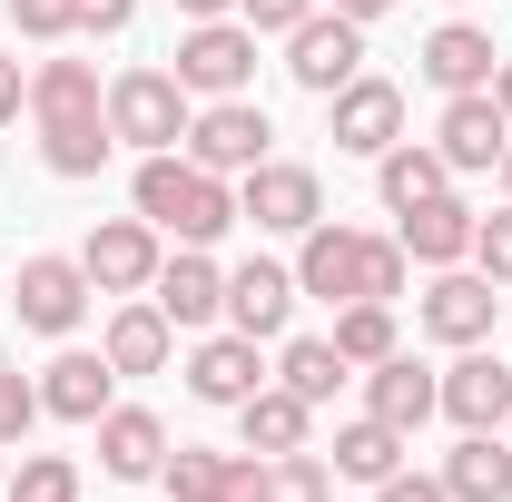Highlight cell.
Masks as SVG:
<instances>
[{
  "mask_svg": "<svg viewBox=\"0 0 512 502\" xmlns=\"http://www.w3.org/2000/svg\"><path fill=\"white\" fill-rule=\"evenodd\" d=\"M30 119H40L50 178H99V158H109V89H99L89 60H40L30 69Z\"/></svg>",
  "mask_w": 512,
  "mask_h": 502,
  "instance_id": "cell-1",
  "label": "cell"
},
{
  "mask_svg": "<svg viewBox=\"0 0 512 502\" xmlns=\"http://www.w3.org/2000/svg\"><path fill=\"white\" fill-rule=\"evenodd\" d=\"M138 217L178 247H217L237 227V188L217 168H197L188 148H158V158H138Z\"/></svg>",
  "mask_w": 512,
  "mask_h": 502,
  "instance_id": "cell-2",
  "label": "cell"
},
{
  "mask_svg": "<svg viewBox=\"0 0 512 502\" xmlns=\"http://www.w3.org/2000/svg\"><path fill=\"white\" fill-rule=\"evenodd\" d=\"M188 89H178V69H119L109 79V138H128V148H178L188 138Z\"/></svg>",
  "mask_w": 512,
  "mask_h": 502,
  "instance_id": "cell-3",
  "label": "cell"
},
{
  "mask_svg": "<svg viewBox=\"0 0 512 502\" xmlns=\"http://www.w3.org/2000/svg\"><path fill=\"white\" fill-rule=\"evenodd\" d=\"M256 79V30L247 20H188L178 40V89L188 99H247Z\"/></svg>",
  "mask_w": 512,
  "mask_h": 502,
  "instance_id": "cell-4",
  "label": "cell"
},
{
  "mask_svg": "<svg viewBox=\"0 0 512 502\" xmlns=\"http://www.w3.org/2000/svg\"><path fill=\"white\" fill-rule=\"evenodd\" d=\"M286 69H296V89L335 99L345 79H365V20H345V10H306V20L286 30Z\"/></svg>",
  "mask_w": 512,
  "mask_h": 502,
  "instance_id": "cell-5",
  "label": "cell"
},
{
  "mask_svg": "<svg viewBox=\"0 0 512 502\" xmlns=\"http://www.w3.org/2000/svg\"><path fill=\"white\" fill-rule=\"evenodd\" d=\"M237 217H247V227H266V237H306V227L325 217L316 168H296V158H256L247 178H237Z\"/></svg>",
  "mask_w": 512,
  "mask_h": 502,
  "instance_id": "cell-6",
  "label": "cell"
},
{
  "mask_svg": "<svg viewBox=\"0 0 512 502\" xmlns=\"http://www.w3.org/2000/svg\"><path fill=\"white\" fill-rule=\"evenodd\" d=\"M266 138H276V128H266V109H256V99H207V109L188 119V138H178V148H188L197 168H217V178H247L256 158H266Z\"/></svg>",
  "mask_w": 512,
  "mask_h": 502,
  "instance_id": "cell-7",
  "label": "cell"
},
{
  "mask_svg": "<svg viewBox=\"0 0 512 502\" xmlns=\"http://www.w3.org/2000/svg\"><path fill=\"white\" fill-rule=\"evenodd\" d=\"M79 266H89L99 296H138V286H158L168 256H158V227H148V217H109V227H89Z\"/></svg>",
  "mask_w": 512,
  "mask_h": 502,
  "instance_id": "cell-8",
  "label": "cell"
},
{
  "mask_svg": "<svg viewBox=\"0 0 512 502\" xmlns=\"http://www.w3.org/2000/svg\"><path fill=\"white\" fill-rule=\"evenodd\" d=\"M493 306H503V286H493L483 266H473V276H463V266H434V286H424V335H434V345H483V335H493Z\"/></svg>",
  "mask_w": 512,
  "mask_h": 502,
  "instance_id": "cell-9",
  "label": "cell"
},
{
  "mask_svg": "<svg viewBox=\"0 0 512 502\" xmlns=\"http://www.w3.org/2000/svg\"><path fill=\"white\" fill-rule=\"evenodd\" d=\"M89 315V266L79 256H30L20 266V325L30 335H69Z\"/></svg>",
  "mask_w": 512,
  "mask_h": 502,
  "instance_id": "cell-10",
  "label": "cell"
},
{
  "mask_svg": "<svg viewBox=\"0 0 512 502\" xmlns=\"http://www.w3.org/2000/svg\"><path fill=\"white\" fill-rule=\"evenodd\" d=\"M296 296H325V306H355L365 296V237L355 227H306V256H296Z\"/></svg>",
  "mask_w": 512,
  "mask_h": 502,
  "instance_id": "cell-11",
  "label": "cell"
},
{
  "mask_svg": "<svg viewBox=\"0 0 512 502\" xmlns=\"http://www.w3.org/2000/svg\"><path fill=\"white\" fill-rule=\"evenodd\" d=\"M365 414H375V424H394V434H414L424 414H444V375H424V365L394 345L384 365H365Z\"/></svg>",
  "mask_w": 512,
  "mask_h": 502,
  "instance_id": "cell-12",
  "label": "cell"
},
{
  "mask_svg": "<svg viewBox=\"0 0 512 502\" xmlns=\"http://www.w3.org/2000/svg\"><path fill=\"white\" fill-rule=\"evenodd\" d=\"M394 138H404V89H394V79H345V89H335V148L384 158Z\"/></svg>",
  "mask_w": 512,
  "mask_h": 502,
  "instance_id": "cell-13",
  "label": "cell"
},
{
  "mask_svg": "<svg viewBox=\"0 0 512 502\" xmlns=\"http://www.w3.org/2000/svg\"><path fill=\"white\" fill-rule=\"evenodd\" d=\"M444 414L463 424V434H503V424H512V365L463 345V365L444 375Z\"/></svg>",
  "mask_w": 512,
  "mask_h": 502,
  "instance_id": "cell-14",
  "label": "cell"
},
{
  "mask_svg": "<svg viewBox=\"0 0 512 502\" xmlns=\"http://www.w3.org/2000/svg\"><path fill=\"white\" fill-rule=\"evenodd\" d=\"M148 306L168 315V325H217V315H227V266L207 247H178L158 266V296H148Z\"/></svg>",
  "mask_w": 512,
  "mask_h": 502,
  "instance_id": "cell-15",
  "label": "cell"
},
{
  "mask_svg": "<svg viewBox=\"0 0 512 502\" xmlns=\"http://www.w3.org/2000/svg\"><path fill=\"white\" fill-rule=\"evenodd\" d=\"M286 315H296V266H266V256H247L237 276H227V325L237 335H286Z\"/></svg>",
  "mask_w": 512,
  "mask_h": 502,
  "instance_id": "cell-16",
  "label": "cell"
},
{
  "mask_svg": "<svg viewBox=\"0 0 512 502\" xmlns=\"http://www.w3.org/2000/svg\"><path fill=\"white\" fill-rule=\"evenodd\" d=\"M503 138H512V119H503V99H493V89L444 99V128H434L444 168H493V158H503Z\"/></svg>",
  "mask_w": 512,
  "mask_h": 502,
  "instance_id": "cell-17",
  "label": "cell"
},
{
  "mask_svg": "<svg viewBox=\"0 0 512 502\" xmlns=\"http://www.w3.org/2000/svg\"><path fill=\"white\" fill-rule=\"evenodd\" d=\"M256 384H266V365H256V335H237V325L207 335V345L188 355V394L197 404H247Z\"/></svg>",
  "mask_w": 512,
  "mask_h": 502,
  "instance_id": "cell-18",
  "label": "cell"
},
{
  "mask_svg": "<svg viewBox=\"0 0 512 502\" xmlns=\"http://www.w3.org/2000/svg\"><path fill=\"white\" fill-rule=\"evenodd\" d=\"M99 463H109L119 483H158V463H168V424L138 414V404H109V414H99Z\"/></svg>",
  "mask_w": 512,
  "mask_h": 502,
  "instance_id": "cell-19",
  "label": "cell"
},
{
  "mask_svg": "<svg viewBox=\"0 0 512 502\" xmlns=\"http://www.w3.org/2000/svg\"><path fill=\"white\" fill-rule=\"evenodd\" d=\"M237 424H247V453H306V424H316V404L296 394V384H256L247 404H237Z\"/></svg>",
  "mask_w": 512,
  "mask_h": 502,
  "instance_id": "cell-20",
  "label": "cell"
},
{
  "mask_svg": "<svg viewBox=\"0 0 512 502\" xmlns=\"http://www.w3.org/2000/svg\"><path fill=\"white\" fill-rule=\"evenodd\" d=\"M109 384H119L109 355H60V365L40 375V414H60V424H99V414H109Z\"/></svg>",
  "mask_w": 512,
  "mask_h": 502,
  "instance_id": "cell-21",
  "label": "cell"
},
{
  "mask_svg": "<svg viewBox=\"0 0 512 502\" xmlns=\"http://www.w3.org/2000/svg\"><path fill=\"white\" fill-rule=\"evenodd\" d=\"M404 256H424V266H463L473 256V207L463 197H424V207H404V237H394Z\"/></svg>",
  "mask_w": 512,
  "mask_h": 502,
  "instance_id": "cell-22",
  "label": "cell"
},
{
  "mask_svg": "<svg viewBox=\"0 0 512 502\" xmlns=\"http://www.w3.org/2000/svg\"><path fill=\"white\" fill-rule=\"evenodd\" d=\"M493 69H503V50H493L483 30H463V20H444V30L424 40V79H434L444 99H463V89H493Z\"/></svg>",
  "mask_w": 512,
  "mask_h": 502,
  "instance_id": "cell-23",
  "label": "cell"
},
{
  "mask_svg": "<svg viewBox=\"0 0 512 502\" xmlns=\"http://www.w3.org/2000/svg\"><path fill=\"white\" fill-rule=\"evenodd\" d=\"M444 493L453 502H512V443L503 434H463L444 463Z\"/></svg>",
  "mask_w": 512,
  "mask_h": 502,
  "instance_id": "cell-24",
  "label": "cell"
},
{
  "mask_svg": "<svg viewBox=\"0 0 512 502\" xmlns=\"http://www.w3.org/2000/svg\"><path fill=\"white\" fill-rule=\"evenodd\" d=\"M168 345H178V325H168L158 306H119V315H109V335H99V355H109L119 375H158Z\"/></svg>",
  "mask_w": 512,
  "mask_h": 502,
  "instance_id": "cell-25",
  "label": "cell"
},
{
  "mask_svg": "<svg viewBox=\"0 0 512 502\" xmlns=\"http://www.w3.org/2000/svg\"><path fill=\"white\" fill-rule=\"evenodd\" d=\"M375 188H384V207L404 217V207L444 197V188H453V168H444V148H414V138H394V148L375 158Z\"/></svg>",
  "mask_w": 512,
  "mask_h": 502,
  "instance_id": "cell-26",
  "label": "cell"
},
{
  "mask_svg": "<svg viewBox=\"0 0 512 502\" xmlns=\"http://www.w3.org/2000/svg\"><path fill=\"white\" fill-rule=\"evenodd\" d=\"M404 443H414V434H394V424L365 414V424L335 434V473H345V483H394V473H404Z\"/></svg>",
  "mask_w": 512,
  "mask_h": 502,
  "instance_id": "cell-27",
  "label": "cell"
},
{
  "mask_svg": "<svg viewBox=\"0 0 512 502\" xmlns=\"http://www.w3.org/2000/svg\"><path fill=\"white\" fill-rule=\"evenodd\" d=\"M276 375L296 384V394H306V404H335V384H345V355H335V335H296V345H286V365H276Z\"/></svg>",
  "mask_w": 512,
  "mask_h": 502,
  "instance_id": "cell-28",
  "label": "cell"
},
{
  "mask_svg": "<svg viewBox=\"0 0 512 502\" xmlns=\"http://www.w3.org/2000/svg\"><path fill=\"white\" fill-rule=\"evenodd\" d=\"M335 355H345V365H384V355H394V306H365V296H355V306L335 315Z\"/></svg>",
  "mask_w": 512,
  "mask_h": 502,
  "instance_id": "cell-29",
  "label": "cell"
},
{
  "mask_svg": "<svg viewBox=\"0 0 512 502\" xmlns=\"http://www.w3.org/2000/svg\"><path fill=\"white\" fill-rule=\"evenodd\" d=\"M227 463H237V453H197V443H178V453L158 463V483H168V502H217V493H227Z\"/></svg>",
  "mask_w": 512,
  "mask_h": 502,
  "instance_id": "cell-30",
  "label": "cell"
},
{
  "mask_svg": "<svg viewBox=\"0 0 512 502\" xmlns=\"http://www.w3.org/2000/svg\"><path fill=\"white\" fill-rule=\"evenodd\" d=\"M266 502H335V473L316 453H276L266 463Z\"/></svg>",
  "mask_w": 512,
  "mask_h": 502,
  "instance_id": "cell-31",
  "label": "cell"
},
{
  "mask_svg": "<svg viewBox=\"0 0 512 502\" xmlns=\"http://www.w3.org/2000/svg\"><path fill=\"white\" fill-rule=\"evenodd\" d=\"M10 502H79V473H69V453H30V463L10 473Z\"/></svg>",
  "mask_w": 512,
  "mask_h": 502,
  "instance_id": "cell-32",
  "label": "cell"
},
{
  "mask_svg": "<svg viewBox=\"0 0 512 502\" xmlns=\"http://www.w3.org/2000/svg\"><path fill=\"white\" fill-rule=\"evenodd\" d=\"M473 266H483L493 286H512V207H493V217H473Z\"/></svg>",
  "mask_w": 512,
  "mask_h": 502,
  "instance_id": "cell-33",
  "label": "cell"
},
{
  "mask_svg": "<svg viewBox=\"0 0 512 502\" xmlns=\"http://www.w3.org/2000/svg\"><path fill=\"white\" fill-rule=\"evenodd\" d=\"M10 30L20 40H69L79 30V0H10Z\"/></svg>",
  "mask_w": 512,
  "mask_h": 502,
  "instance_id": "cell-34",
  "label": "cell"
},
{
  "mask_svg": "<svg viewBox=\"0 0 512 502\" xmlns=\"http://www.w3.org/2000/svg\"><path fill=\"white\" fill-rule=\"evenodd\" d=\"M394 296H404V247L365 237V306H394Z\"/></svg>",
  "mask_w": 512,
  "mask_h": 502,
  "instance_id": "cell-35",
  "label": "cell"
},
{
  "mask_svg": "<svg viewBox=\"0 0 512 502\" xmlns=\"http://www.w3.org/2000/svg\"><path fill=\"white\" fill-rule=\"evenodd\" d=\"M30 424H40V384H20L10 365H0V453L30 434Z\"/></svg>",
  "mask_w": 512,
  "mask_h": 502,
  "instance_id": "cell-36",
  "label": "cell"
},
{
  "mask_svg": "<svg viewBox=\"0 0 512 502\" xmlns=\"http://www.w3.org/2000/svg\"><path fill=\"white\" fill-rule=\"evenodd\" d=\"M217 502H266V453H237V463H227V493Z\"/></svg>",
  "mask_w": 512,
  "mask_h": 502,
  "instance_id": "cell-37",
  "label": "cell"
},
{
  "mask_svg": "<svg viewBox=\"0 0 512 502\" xmlns=\"http://www.w3.org/2000/svg\"><path fill=\"white\" fill-rule=\"evenodd\" d=\"M375 502H453L444 473H394V483H375Z\"/></svg>",
  "mask_w": 512,
  "mask_h": 502,
  "instance_id": "cell-38",
  "label": "cell"
},
{
  "mask_svg": "<svg viewBox=\"0 0 512 502\" xmlns=\"http://www.w3.org/2000/svg\"><path fill=\"white\" fill-rule=\"evenodd\" d=\"M237 10H247V30H296L316 0H237Z\"/></svg>",
  "mask_w": 512,
  "mask_h": 502,
  "instance_id": "cell-39",
  "label": "cell"
},
{
  "mask_svg": "<svg viewBox=\"0 0 512 502\" xmlns=\"http://www.w3.org/2000/svg\"><path fill=\"white\" fill-rule=\"evenodd\" d=\"M138 20V0H79V30H128Z\"/></svg>",
  "mask_w": 512,
  "mask_h": 502,
  "instance_id": "cell-40",
  "label": "cell"
},
{
  "mask_svg": "<svg viewBox=\"0 0 512 502\" xmlns=\"http://www.w3.org/2000/svg\"><path fill=\"white\" fill-rule=\"evenodd\" d=\"M20 99H30V79H20V60L0 50V119H20Z\"/></svg>",
  "mask_w": 512,
  "mask_h": 502,
  "instance_id": "cell-41",
  "label": "cell"
},
{
  "mask_svg": "<svg viewBox=\"0 0 512 502\" xmlns=\"http://www.w3.org/2000/svg\"><path fill=\"white\" fill-rule=\"evenodd\" d=\"M178 10H188V20H227L237 0H178Z\"/></svg>",
  "mask_w": 512,
  "mask_h": 502,
  "instance_id": "cell-42",
  "label": "cell"
},
{
  "mask_svg": "<svg viewBox=\"0 0 512 502\" xmlns=\"http://www.w3.org/2000/svg\"><path fill=\"white\" fill-rule=\"evenodd\" d=\"M335 10H345V20H384L394 0H335Z\"/></svg>",
  "mask_w": 512,
  "mask_h": 502,
  "instance_id": "cell-43",
  "label": "cell"
},
{
  "mask_svg": "<svg viewBox=\"0 0 512 502\" xmlns=\"http://www.w3.org/2000/svg\"><path fill=\"white\" fill-rule=\"evenodd\" d=\"M493 99H503V119H512V60H503V69H493Z\"/></svg>",
  "mask_w": 512,
  "mask_h": 502,
  "instance_id": "cell-44",
  "label": "cell"
},
{
  "mask_svg": "<svg viewBox=\"0 0 512 502\" xmlns=\"http://www.w3.org/2000/svg\"><path fill=\"white\" fill-rule=\"evenodd\" d=\"M493 168H503V197H512V138H503V158H493Z\"/></svg>",
  "mask_w": 512,
  "mask_h": 502,
  "instance_id": "cell-45",
  "label": "cell"
},
{
  "mask_svg": "<svg viewBox=\"0 0 512 502\" xmlns=\"http://www.w3.org/2000/svg\"><path fill=\"white\" fill-rule=\"evenodd\" d=\"M503 443H512V424H503Z\"/></svg>",
  "mask_w": 512,
  "mask_h": 502,
  "instance_id": "cell-46",
  "label": "cell"
},
{
  "mask_svg": "<svg viewBox=\"0 0 512 502\" xmlns=\"http://www.w3.org/2000/svg\"><path fill=\"white\" fill-rule=\"evenodd\" d=\"M0 365H10V355H0Z\"/></svg>",
  "mask_w": 512,
  "mask_h": 502,
  "instance_id": "cell-47",
  "label": "cell"
}]
</instances>
